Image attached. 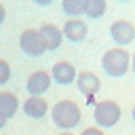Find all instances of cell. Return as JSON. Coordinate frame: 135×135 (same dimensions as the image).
<instances>
[{
    "label": "cell",
    "mask_w": 135,
    "mask_h": 135,
    "mask_svg": "<svg viewBox=\"0 0 135 135\" xmlns=\"http://www.w3.org/2000/svg\"><path fill=\"white\" fill-rule=\"evenodd\" d=\"M80 135H105V133H103V129H99V127H89V129H84Z\"/></svg>",
    "instance_id": "2e32d148"
},
{
    "label": "cell",
    "mask_w": 135,
    "mask_h": 135,
    "mask_svg": "<svg viewBox=\"0 0 135 135\" xmlns=\"http://www.w3.org/2000/svg\"><path fill=\"white\" fill-rule=\"evenodd\" d=\"M120 116H122V110H120V105H118L116 101H112V99H103V101L95 103V108H93V118H95V122H97L99 129H110V127H114V124L120 120Z\"/></svg>",
    "instance_id": "3957f363"
},
{
    "label": "cell",
    "mask_w": 135,
    "mask_h": 135,
    "mask_svg": "<svg viewBox=\"0 0 135 135\" xmlns=\"http://www.w3.org/2000/svg\"><path fill=\"white\" fill-rule=\"evenodd\" d=\"M34 2H36V4H40V6H46V4H51L53 0H34Z\"/></svg>",
    "instance_id": "ac0fdd59"
},
{
    "label": "cell",
    "mask_w": 135,
    "mask_h": 135,
    "mask_svg": "<svg viewBox=\"0 0 135 135\" xmlns=\"http://www.w3.org/2000/svg\"><path fill=\"white\" fill-rule=\"evenodd\" d=\"M110 36L112 40L118 44V46H127L135 40V25L127 19H116L112 25H110Z\"/></svg>",
    "instance_id": "5b68a950"
},
{
    "label": "cell",
    "mask_w": 135,
    "mask_h": 135,
    "mask_svg": "<svg viewBox=\"0 0 135 135\" xmlns=\"http://www.w3.org/2000/svg\"><path fill=\"white\" fill-rule=\"evenodd\" d=\"M59 135H74V133H70V131H61Z\"/></svg>",
    "instance_id": "44dd1931"
},
{
    "label": "cell",
    "mask_w": 135,
    "mask_h": 135,
    "mask_svg": "<svg viewBox=\"0 0 135 135\" xmlns=\"http://www.w3.org/2000/svg\"><path fill=\"white\" fill-rule=\"evenodd\" d=\"M17 110H19V99H17V95L11 93V91H2V93H0V114L8 120V118H13V116L17 114Z\"/></svg>",
    "instance_id": "7c38bea8"
},
{
    "label": "cell",
    "mask_w": 135,
    "mask_h": 135,
    "mask_svg": "<svg viewBox=\"0 0 135 135\" xmlns=\"http://www.w3.org/2000/svg\"><path fill=\"white\" fill-rule=\"evenodd\" d=\"M8 80H11V65L8 61L0 59V84H6Z\"/></svg>",
    "instance_id": "9a60e30c"
},
{
    "label": "cell",
    "mask_w": 135,
    "mask_h": 135,
    "mask_svg": "<svg viewBox=\"0 0 135 135\" xmlns=\"http://www.w3.org/2000/svg\"><path fill=\"white\" fill-rule=\"evenodd\" d=\"M23 112H25V116L40 120V118H44V114L49 112V103H46L44 97H34V95H30V97L23 101Z\"/></svg>",
    "instance_id": "8fae6325"
},
{
    "label": "cell",
    "mask_w": 135,
    "mask_h": 135,
    "mask_svg": "<svg viewBox=\"0 0 135 135\" xmlns=\"http://www.w3.org/2000/svg\"><path fill=\"white\" fill-rule=\"evenodd\" d=\"M120 2H129V0H120Z\"/></svg>",
    "instance_id": "603a6c76"
},
{
    "label": "cell",
    "mask_w": 135,
    "mask_h": 135,
    "mask_svg": "<svg viewBox=\"0 0 135 135\" xmlns=\"http://www.w3.org/2000/svg\"><path fill=\"white\" fill-rule=\"evenodd\" d=\"M49 86H51V74L44 72V70H36V72H32L30 78H27V82H25L27 93L34 95V97H42V93H46Z\"/></svg>",
    "instance_id": "52a82bcc"
},
{
    "label": "cell",
    "mask_w": 135,
    "mask_h": 135,
    "mask_svg": "<svg viewBox=\"0 0 135 135\" xmlns=\"http://www.w3.org/2000/svg\"><path fill=\"white\" fill-rule=\"evenodd\" d=\"M4 17H6V11H4V6L0 4V25H2V21H4Z\"/></svg>",
    "instance_id": "e0dca14e"
},
{
    "label": "cell",
    "mask_w": 135,
    "mask_h": 135,
    "mask_svg": "<svg viewBox=\"0 0 135 135\" xmlns=\"http://www.w3.org/2000/svg\"><path fill=\"white\" fill-rule=\"evenodd\" d=\"M105 11H108V0H86L84 15L89 19H99L105 15Z\"/></svg>",
    "instance_id": "4fadbf2b"
},
{
    "label": "cell",
    "mask_w": 135,
    "mask_h": 135,
    "mask_svg": "<svg viewBox=\"0 0 135 135\" xmlns=\"http://www.w3.org/2000/svg\"><path fill=\"white\" fill-rule=\"evenodd\" d=\"M131 70L135 72V53H133V57H131Z\"/></svg>",
    "instance_id": "ffe728a7"
},
{
    "label": "cell",
    "mask_w": 135,
    "mask_h": 135,
    "mask_svg": "<svg viewBox=\"0 0 135 135\" xmlns=\"http://www.w3.org/2000/svg\"><path fill=\"white\" fill-rule=\"evenodd\" d=\"M131 116H133V120H135V105H133V112H131Z\"/></svg>",
    "instance_id": "7402d4cb"
},
{
    "label": "cell",
    "mask_w": 135,
    "mask_h": 135,
    "mask_svg": "<svg viewBox=\"0 0 135 135\" xmlns=\"http://www.w3.org/2000/svg\"><path fill=\"white\" fill-rule=\"evenodd\" d=\"M61 32H63V38H68L70 42H82L86 38V34H89V25L80 17H70L63 23Z\"/></svg>",
    "instance_id": "8992f818"
},
{
    "label": "cell",
    "mask_w": 135,
    "mask_h": 135,
    "mask_svg": "<svg viewBox=\"0 0 135 135\" xmlns=\"http://www.w3.org/2000/svg\"><path fill=\"white\" fill-rule=\"evenodd\" d=\"M101 68L108 76L112 78H120L129 72L131 68V55L127 49L122 46H114V49H108L101 57Z\"/></svg>",
    "instance_id": "6da1fadb"
},
{
    "label": "cell",
    "mask_w": 135,
    "mask_h": 135,
    "mask_svg": "<svg viewBox=\"0 0 135 135\" xmlns=\"http://www.w3.org/2000/svg\"><path fill=\"white\" fill-rule=\"evenodd\" d=\"M76 86H78V91H80L82 95L93 97V95L99 91L101 80H99V76H97L95 72L84 70V72H78V74H76Z\"/></svg>",
    "instance_id": "9c48e42d"
},
{
    "label": "cell",
    "mask_w": 135,
    "mask_h": 135,
    "mask_svg": "<svg viewBox=\"0 0 135 135\" xmlns=\"http://www.w3.org/2000/svg\"><path fill=\"white\" fill-rule=\"evenodd\" d=\"M51 116H53V122H55L59 129L70 131V129H74V127L80 122V116H82V114H80V108H78L76 101H72V99H61V101H57V103L53 105Z\"/></svg>",
    "instance_id": "7a4b0ae2"
},
{
    "label": "cell",
    "mask_w": 135,
    "mask_h": 135,
    "mask_svg": "<svg viewBox=\"0 0 135 135\" xmlns=\"http://www.w3.org/2000/svg\"><path fill=\"white\" fill-rule=\"evenodd\" d=\"M61 8L68 17H80L84 15L86 0H61Z\"/></svg>",
    "instance_id": "5bb4252c"
},
{
    "label": "cell",
    "mask_w": 135,
    "mask_h": 135,
    "mask_svg": "<svg viewBox=\"0 0 135 135\" xmlns=\"http://www.w3.org/2000/svg\"><path fill=\"white\" fill-rule=\"evenodd\" d=\"M38 32H40V36H42V40H44L46 51H55V49L61 46V42H63V32H61L55 23H42V25L38 27Z\"/></svg>",
    "instance_id": "30bf717a"
},
{
    "label": "cell",
    "mask_w": 135,
    "mask_h": 135,
    "mask_svg": "<svg viewBox=\"0 0 135 135\" xmlns=\"http://www.w3.org/2000/svg\"><path fill=\"white\" fill-rule=\"evenodd\" d=\"M4 124H6V118L0 114V129H4Z\"/></svg>",
    "instance_id": "d6986e66"
},
{
    "label": "cell",
    "mask_w": 135,
    "mask_h": 135,
    "mask_svg": "<svg viewBox=\"0 0 135 135\" xmlns=\"http://www.w3.org/2000/svg\"><path fill=\"white\" fill-rule=\"evenodd\" d=\"M51 80H55L57 84H72V82H76V68H74V63H70V61H57L53 68H51Z\"/></svg>",
    "instance_id": "ba28073f"
},
{
    "label": "cell",
    "mask_w": 135,
    "mask_h": 135,
    "mask_svg": "<svg viewBox=\"0 0 135 135\" xmlns=\"http://www.w3.org/2000/svg\"><path fill=\"white\" fill-rule=\"evenodd\" d=\"M19 49H21L27 57H40V55L46 53L44 40H42L40 32L34 30V27H27V30L21 32V36H19Z\"/></svg>",
    "instance_id": "277c9868"
}]
</instances>
